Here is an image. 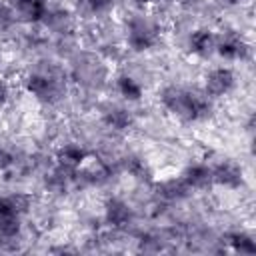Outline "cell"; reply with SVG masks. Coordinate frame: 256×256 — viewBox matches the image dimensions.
Returning a JSON list of instances; mask_svg holds the SVG:
<instances>
[{
  "label": "cell",
  "mask_w": 256,
  "mask_h": 256,
  "mask_svg": "<svg viewBox=\"0 0 256 256\" xmlns=\"http://www.w3.org/2000/svg\"><path fill=\"white\" fill-rule=\"evenodd\" d=\"M210 88L212 90H218V92H222L228 84H230V74L228 72H224V70H220V72H216L212 78H210Z\"/></svg>",
  "instance_id": "6da1fadb"
}]
</instances>
